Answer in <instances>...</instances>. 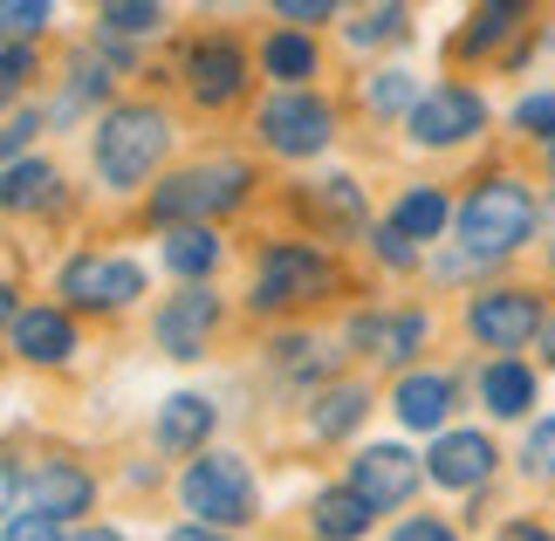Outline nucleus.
<instances>
[{
  "label": "nucleus",
  "mask_w": 555,
  "mask_h": 541,
  "mask_svg": "<svg viewBox=\"0 0 555 541\" xmlns=\"http://www.w3.org/2000/svg\"><path fill=\"white\" fill-rule=\"evenodd\" d=\"M165 144H172L165 111H152V103H117V111L96 124V171H103V185H144L158 171Z\"/></svg>",
  "instance_id": "f257e3e1"
},
{
  "label": "nucleus",
  "mask_w": 555,
  "mask_h": 541,
  "mask_svg": "<svg viewBox=\"0 0 555 541\" xmlns=\"http://www.w3.org/2000/svg\"><path fill=\"white\" fill-rule=\"evenodd\" d=\"M247 185H254V171L241 158H212V165H185L172 171L158 192H152V220L165 227H206L212 212H227V206H241L247 199Z\"/></svg>",
  "instance_id": "f03ea898"
},
{
  "label": "nucleus",
  "mask_w": 555,
  "mask_h": 541,
  "mask_svg": "<svg viewBox=\"0 0 555 541\" xmlns=\"http://www.w3.org/2000/svg\"><path fill=\"white\" fill-rule=\"evenodd\" d=\"M528 233H535V199H528V185H515V179H487V185H474V199L460 206V247L474 254V261H501Z\"/></svg>",
  "instance_id": "7ed1b4c3"
},
{
  "label": "nucleus",
  "mask_w": 555,
  "mask_h": 541,
  "mask_svg": "<svg viewBox=\"0 0 555 541\" xmlns=\"http://www.w3.org/2000/svg\"><path fill=\"white\" fill-rule=\"evenodd\" d=\"M179 501L199 514V528H247L254 521V473L233 452H199L179 473Z\"/></svg>",
  "instance_id": "20e7f679"
},
{
  "label": "nucleus",
  "mask_w": 555,
  "mask_h": 541,
  "mask_svg": "<svg viewBox=\"0 0 555 541\" xmlns=\"http://www.w3.org/2000/svg\"><path fill=\"white\" fill-rule=\"evenodd\" d=\"M336 295V268L315 247L274 241L261 254V281H254V309H295V301H323Z\"/></svg>",
  "instance_id": "39448f33"
},
{
  "label": "nucleus",
  "mask_w": 555,
  "mask_h": 541,
  "mask_svg": "<svg viewBox=\"0 0 555 541\" xmlns=\"http://www.w3.org/2000/svg\"><path fill=\"white\" fill-rule=\"evenodd\" d=\"M96 480L69 460H41L35 473L8 466V507L14 514H49V521H69V514H90Z\"/></svg>",
  "instance_id": "423d86ee"
},
{
  "label": "nucleus",
  "mask_w": 555,
  "mask_h": 541,
  "mask_svg": "<svg viewBox=\"0 0 555 541\" xmlns=\"http://www.w3.org/2000/svg\"><path fill=\"white\" fill-rule=\"evenodd\" d=\"M330 131H336V111L309 90H288V96L261 103V144L282 151V158H315V151L330 144Z\"/></svg>",
  "instance_id": "0eeeda50"
},
{
  "label": "nucleus",
  "mask_w": 555,
  "mask_h": 541,
  "mask_svg": "<svg viewBox=\"0 0 555 541\" xmlns=\"http://www.w3.org/2000/svg\"><path fill=\"white\" fill-rule=\"evenodd\" d=\"M62 295H69L76 309H124V301L144 295V268L124 261V254H76V261L62 268Z\"/></svg>",
  "instance_id": "6e6552de"
},
{
  "label": "nucleus",
  "mask_w": 555,
  "mask_h": 541,
  "mask_svg": "<svg viewBox=\"0 0 555 541\" xmlns=\"http://www.w3.org/2000/svg\"><path fill=\"white\" fill-rule=\"evenodd\" d=\"M542 322L548 315L528 288H494L466 309V330H474V343H487V350H521L528 336H542Z\"/></svg>",
  "instance_id": "1a4fd4ad"
},
{
  "label": "nucleus",
  "mask_w": 555,
  "mask_h": 541,
  "mask_svg": "<svg viewBox=\"0 0 555 541\" xmlns=\"http://www.w3.org/2000/svg\"><path fill=\"white\" fill-rule=\"evenodd\" d=\"M185 90H192V103H206V111L233 103V96L247 90V49H241V41H227V35L192 41V55H185Z\"/></svg>",
  "instance_id": "9d476101"
},
{
  "label": "nucleus",
  "mask_w": 555,
  "mask_h": 541,
  "mask_svg": "<svg viewBox=\"0 0 555 541\" xmlns=\"http://www.w3.org/2000/svg\"><path fill=\"white\" fill-rule=\"evenodd\" d=\"M212 330H220V295L212 288H179L158 309V350L165 357H199Z\"/></svg>",
  "instance_id": "9b49d317"
},
{
  "label": "nucleus",
  "mask_w": 555,
  "mask_h": 541,
  "mask_svg": "<svg viewBox=\"0 0 555 541\" xmlns=\"http://www.w3.org/2000/svg\"><path fill=\"white\" fill-rule=\"evenodd\" d=\"M487 124V103L474 90H433V96H418V111H412V138L418 144H460V138H474Z\"/></svg>",
  "instance_id": "f8f14e48"
},
{
  "label": "nucleus",
  "mask_w": 555,
  "mask_h": 541,
  "mask_svg": "<svg viewBox=\"0 0 555 541\" xmlns=\"http://www.w3.org/2000/svg\"><path fill=\"white\" fill-rule=\"evenodd\" d=\"M350 487L364 493L371 507H404L418 493V460L404 446H371L364 460L350 466Z\"/></svg>",
  "instance_id": "ddd939ff"
},
{
  "label": "nucleus",
  "mask_w": 555,
  "mask_h": 541,
  "mask_svg": "<svg viewBox=\"0 0 555 541\" xmlns=\"http://www.w3.org/2000/svg\"><path fill=\"white\" fill-rule=\"evenodd\" d=\"M425 473L439 487H480L494 473V439L487 431H439V446L425 452Z\"/></svg>",
  "instance_id": "4468645a"
},
{
  "label": "nucleus",
  "mask_w": 555,
  "mask_h": 541,
  "mask_svg": "<svg viewBox=\"0 0 555 541\" xmlns=\"http://www.w3.org/2000/svg\"><path fill=\"white\" fill-rule=\"evenodd\" d=\"M8 330H14V350L28 363H69V350H76L69 315H55V309H14Z\"/></svg>",
  "instance_id": "2eb2a0df"
},
{
  "label": "nucleus",
  "mask_w": 555,
  "mask_h": 541,
  "mask_svg": "<svg viewBox=\"0 0 555 541\" xmlns=\"http://www.w3.org/2000/svg\"><path fill=\"white\" fill-rule=\"evenodd\" d=\"M350 343H357V350H371L377 363H404L425 343V315L418 309H404V315H357L350 322Z\"/></svg>",
  "instance_id": "dca6fc26"
},
{
  "label": "nucleus",
  "mask_w": 555,
  "mask_h": 541,
  "mask_svg": "<svg viewBox=\"0 0 555 541\" xmlns=\"http://www.w3.org/2000/svg\"><path fill=\"white\" fill-rule=\"evenodd\" d=\"M371 521H377V507L357 487H330V493H315V507H309V528L323 541H364Z\"/></svg>",
  "instance_id": "f3484780"
},
{
  "label": "nucleus",
  "mask_w": 555,
  "mask_h": 541,
  "mask_svg": "<svg viewBox=\"0 0 555 541\" xmlns=\"http://www.w3.org/2000/svg\"><path fill=\"white\" fill-rule=\"evenodd\" d=\"M480 404L494 411V418H521V411L535 404V371L515 363V357H494L480 371Z\"/></svg>",
  "instance_id": "a211bd4d"
},
{
  "label": "nucleus",
  "mask_w": 555,
  "mask_h": 541,
  "mask_svg": "<svg viewBox=\"0 0 555 541\" xmlns=\"http://www.w3.org/2000/svg\"><path fill=\"white\" fill-rule=\"evenodd\" d=\"M446 411H453V377L418 371V377H404V384H398V418L412 425V431H439V425H446Z\"/></svg>",
  "instance_id": "6ab92c4d"
},
{
  "label": "nucleus",
  "mask_w": 555,
  "mask_h": 541,
  "mask_svg": "<svg viewBox=\"0 0 555 541\" xmlns=\"http://www.w3.org/2000/svg\"><path fill=\"white\" fill-rule=\"evenodd\" d=\"M206 431H212V404H206L199 391L165 398V411H158V446H165V452H199Z\"/></svg>",
  "instance_id": "aec40b11"
},
{
  "label": "nucleus",
  "mask_w": 555,
  "mask_h": 541,
  "mask_svg": "<svg viewBox=\"0 0 555 541\" xmlns=\"http://www.w3.org/2000/svg\"><path fill=\"white\" fill-rule=\"evenodd\" d=\"M212 261H220V241H212L206 227H179V233H165V268L185 274V288H206Z\"/></svg>",
  "instance_id": "412c9836"
},
{
  "label": "nucleus",
  "mask_w": 555,
  "mask_h": 541,
  "mask_svg": "<svg viewBox=\"0 0 555 541\" xmlns=\"http://www.w3.org/2000/svg\"><path fill=\"white\" fill-rule=\"evenodd\" d=\"M261 69H268L274 82H288V90H302V82L315 76V41L295 35V28L268 35V41H261Z\"/></svg>",
  "instance_id": "4be33fe9"
},
{
  "label": "nucleus",
  "mask_w": 555,
  "mask_h": 541,
  "mask_svg": "<svg viewBox=\"0 0 555 541\" xmlns=\"http://www.w3.org/2000/svg\"><path fill=\"white\" fill-rule=\"evenodd\" d=\"M364 411H371V391H364V384H330L323 404L309 411V431H315V439H344V431L364 418Z\"/></svg>",
  "instance_id": "5701e85b"
},
{
  "label": "nucleus",
  "mask_w": 555,
  "mask_h": 541,
  "mask_svg": "<svg viewBox=\"0 0 555 541\" xmlns=\"http://www.w3.org/2000/svg\"><path fill=\"white\" fill-rule=\"evenodd\" d=\"M446 227V199H439V192L433 185H418V192H404V199L391 206V233H398V241H433V233Z\"/></svg>",
  "instance_id": "b1692460"
},
{
  "label": "nucleus",
  "mask_w": 555,
  "mask_h": 541,
  "mask_svg": "<svg viewBox=\"0 0 555 541\" xmlns=\"http://www.w3.org/2000/svg\"><path fill=\"white\" fill-rule=\"evenodd\" d=\"M0 199H8L14 212H21V206H49V199H55V171L41 165V158H35V165L14 158V165H8V185H0Z\"/></svg>",
  "instance_id": "393cba45"
},
{
  "label": "nucleus",
  "mask_w": 555,
  "mask_h": 541,
  "mask_svg": "<svg viewBox=\"0 0 555 541\" xmlns=\"http://www.w3.org/2000/svg\"><path fill=\"white\" fill-rule=\"evenodd\" d=\"M309 212H315V220H336V227H357V220H364V199H357L350 179H323L309 192Z\"/></svg>",
  "instance_id": "a878e982"
},
{
  "label": "nucleus",
  "mask_w": 555,
  "mask_h": 541,
  "mask_svg": "<svg viewBox=\"0 0 555 541\" xmlns=\"http://www.w3.org/2000/svg\"><path fill=\"white\" fill-rule=\"evenodd\" d=\"M96 21L111 35H152L158 21H165V8H131V0H111V8H96Z\"/></svg>",
  "instance_id": "bb28decb"
},
{
  "label": "nucleus",
  "mask_w": 555,
  "mask_h": 541,
  "mask_svg": "<svg viewBox=\"0 0 555 541\" xmlns=\"http://www.w3.org/2000/svg\"><path fill=\"white\" fill-rule=\"evenodd\" d=\"M521 21V8H480L474 21H466V35H460V49H487V41H501L507 28Z\"/></svg>",
  "instance_id": "cd10ccee"
},
{
  "label": "nucleus",
  "mask_w": 555,
  "mask_h": 541,
  "mask_svg": "<svg viewBox=\"0 0 555 541\" xmlns=\"http://www.w3.org/2000/svg\"><path fill=\"white\" fill-rule=\"evenodd\" d=\"M391 35H404V8H371L364 21H350L357 49H377V41H391Z\"/></svg>",
  "instance_id": "c85d7f7f"
},
{
  "label": "nucleus",
  "mask_w": 555,
  "mask_h": 541,
  "mask_svg": "<svg viewBox=\"0 0 555 541\" xmlns=\"http://www.w3.org/2000/svg\"><path fill=\"white\" fill-rule=\"evenodd\" d=\"M521 466L535 473V480H555V418H542L535 431H528V446H521Z\"/></svg>",
  "instance_id": "c756f323"
},
{
  "label": "nucleus",
  "mask_w": 555,
  "mask_h": 541,
  "mask_svg": "<svg viewBox=\"0 0 555 541\" xmlns=\"http://www.w3.org/2000/svg\"><path fill=\"white\" fill-rule=\"evenodd\" d=\"M398 103H412V111H418L412 76H404V69H384V76L371 82V111H398Z\"/></svg>",
  "instance_id": "7c9ffc66"
},
{
  "label": "nucleus",
  "mask_w": 555,
  "mask_h": 541,
  "mask_svg": "<svg viewBox=\"0 0 555 541\" xmlns=\"http://www.w3.org/2000/svg\"><path fill=\"white\" fill-rule=\"evenodd\" d=\"M515 124H521V131H535V138H548V144H555V96H521Z\"/></svg>",
  "instance_id": "2f4dec72"
},
{
  "label": "nucleus",
  "mask_w": 555,
  "mask_h": 541,
  "mask_svg": "<svg viewBox=\"0 0 555 541\" xmlns=\"http://www.w3.org/2000/svg\"><path fill=\"white\" fill-rule=\"evenodd\" d=\"M41 21H49V8H41V0H35V8H28V0H8V8H0V28H8L14 41H21V35H41Z\"/></svg>",
  "instance_id": "473e14b6"
},
{
  "label": "nucleus",
  "mask_w": 555,
  "mask_h": 541,
  "mask_svg": "<svg viewBox=\"0 0 555 541\" xmlns=\"http://www.w3.org/2000/svg\"><path fill=\"white\" fill-rule=\"evenodd\" d=\"M8 541H62V521H49V514H8Z\"/></svg>",
  "instance_id": "72a5a7b5"
},
{
  "label": "nucleus",
  "mask_w": 555,
  "mask_h": 541,
  "mask_svg": "<svg viewBox=\"0 0 555 541\" xmlns=\"http://www.w3.org/2000/svg\"><path fill=\"white\" fill-rule=\"evenodd\" d=\"M391 541H453V528H446V521H433V514H412V521H404Z\"/></svg>",
  "instance_id": "f704fd0d"
},
{
  "label": "nucleus",
  "mask_w": 555,
  "mask_h": 541,
  "mask_svg": "<svg viewBox=\"0 0 555 541\" xmlns=\"http://www.w3.org/2000/svg\"><path fill=\"white\" fill-rule=\"evenodd\" d=\"M377 254H384L391 268H412V261H418V247H412V241H398L391 227H377Z\"/></svg>",
  "instance_id": "c9c22d12"
},
{
  "label": "nucleus",
  "mask_w": 555,
  "mask_h": 541,
  "mask_svg": "<svg viewBox=\"0 0 555 541\" xmlns=\"http://www.w3.org/2000/svg\"><path fill=\"white\" fill-rule=\"evenodd\" d=\"M28 76H35V55L21 49V41H8V76H0V82H8V90H21Z\"/></svg>",
  "instance_id": "e433bc0d"
},
{
  "label": "nucleus",
  "mask_w": 555,
  "mask_h": 541,
  "mask_svg": "<svg viewBox=\"0 0 555 541\" xmlns=\"http://www.w3.org/2000/svg\"><path fill=\"white\" fill-rule=\"evenodd\" d=\"M274 14H282V21H330L336 8H330V0H309V8H302V0H282Z\"/></svg>",
  "instance_id": "4c0bfd02"
},
{
  "label": "nucleus",
  "mask_w": 555,
  "mask_h": 541,
  "mask_svg": "<svg viewBox=\"0 0 555 541\" xmlns=\"http://www.w3.org/2000/svg\"><path fill=\"white\" fill-rule=\"evenodd\" d=\"M28 131H41V117H35V111H14V124H8V151L28 144Z\"/></svg>",
  "instance_id": "58836bf2"
},
{
  "label": "nucleus",
  "mask_w": 555,
  "mask_h": 541,
  "mask_svg": "<svg viewBox=\"0 0 555 541\" xmlns=\"http://www.w3.org/2000/svg\"><path fill=\"white\" fill-rule=\"evenodd\" d=\"M165 541H227V534H220V528H199V521H192V528H172Z\"/></svg>",
  "instance_id": "ea45409f"
},
{
  "label": "nucleus",
  "mask_w": 555,
  "mask_h": 541,
  "mask_svg": "<svg viewBox=\"0 0 555 541\" xmlns=\"http://www.w3.org/2000/svg\"><path fill=\"white\" fill-rule=\"evenodd\" d=\"M501 541H555V534H548V528H535V521H515V528H507Z\"/></svg>",
  "instance_id": "a19ab883"
},
{
  "label": "nucleus",
  "mask_w": 555,
  "mask_h": 541,
  "mask_svg": "<svg viewBox=\"0 0 555 541\" xmlns=\"http://www.w3.org/2000/svg\"><path fill=\"white\" fill-rule=\"evenodd\" d=\"M69 541H124L117 528H82V534H69Z\"/></svg>",
  "instance_id": "79ce46f5"
},
{
  "label": "nucleus",
  "mask_w": 555,
  "mask_h": 541,
  "mask_svg": "<svg viewBox=\"0 0 555 541\" xmlns=\"http://www.w3.org/2000/svg\"><path fill=\"white\" fill-rule=\"evenodd\" d=\"M542 350H548V363H555V315L542 322Z\"/></svg>",
  "instance_id": "37998d69"
},
{
  "label": "nucleus",
  "mask_w": 555,
  "mask_h": 541,
  "mask_svg": "<svg viewBox=\"0 0 555 541\" xmlns=\"http://www.w3.org/2000/svg\"><path fill=\"white\" fill-rule=\"evenodd\" d=\"M548 165H555V144H548Z\"/></svg>",
  "instance_id": "c03bdc74"
},
{
  "label": "nucleus",
  "mask_w": 555,
  "mask_h": 541,
  "mask_svg": "<svg viewBox=\"0 0 555 541\" xmlns=\"http://www.w3.org/2000/svg\"><path fill=\"white\" fill-rule=\"evenodd\" d=\"M548 268H555V247H548Z\"/></svg>",
  "instance_id": "a18cd8bd"
}]
</instances>
